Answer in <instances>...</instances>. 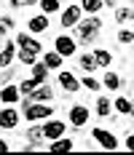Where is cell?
I'll list each match as a JSON object with an SVG mask.
<instances>
[{
  "mask_svg": "<svg viewBox=\"0 0 134 155\" xmlns=\"http://www.w3.org/2000/svg\"><path fill=\"white\" fill-rule=\"evenodd\" d=\"M115 19H118V21H129V19H134V11L132 8H118V11H115Z\"/></svg>",
  "mask_w": 134,
  "mask_h": 155,
  "instance_id": "28",
  "label": "cell"
},
{
  "mask_svg": "<svg viewBox=\"0 0 134 155\" xmlns=\"http://www.w3.org/2000/svg\"><path fill=\"white\" fill-rule=\"evenodd\" d=\"M126 147H129V150H134V134L129 137V139H126Z\"/></svg>",
  "mask_w": 134,
  "mask_h": 155,
  "instance_id": "31",
  "label": "cell"
},
{
  "mask_svg": "<svg viewBox=\"0 0 134 155\" xmlns=\"http://www.w3.org/2000/svg\"><path fill=\"white\" fill-rule=\"evenodd\" d=\"M40 8H43V14H54V11H59V0H40Z\"/></svg>",
  "mask_w": 134,
  "mask_h": 155,
  "instance_id": "23",
  "label": "cell"
},
{
  "mask_svg": "<svg viewBox=\"0 0 134 155\" xmlns=\"http://www.w3.org/2000/svg\"><path fill=\"white\" fill-rule=\"evenodd\" d=\"M8 30H14V19L3 16V19H0V38H3V35H8Z\"/></svg>",
  "mask_w": 134,
  "mask_h": 155,
  "instance_id": "26",
  "label": "cell"
},
{
  "mask_svg": "<svg viewBox=\"0 0 134 155\" xmlns=\"http://www.w3.org/2000/svg\"><path fill=\"white\" fill-rule=\"evenodd\" d=\"M5 150H8V144H5V142L0 139V153H5Z\"/></svg>",
  "mask_w": 134,
  "mask_h": 155,
  "instance_id": "32",
  "label": "cell"
},
{
  "mask_svg": "<svg viewBox=\"0 0 134 155\" xmlns=\"http://www.w3.org/2000/svg\"><path fill=\"white\" fill-rule=\"evenodd\" d=\"M16 43H19V48L32 51V54H40V51H43V48H40V43H38V40H32L30 35H19V38H16Z\"/></svg>",
  "mask_w": 134,
  "mask_h": 155,
  "instance_id": "10",
  "label": "cell"
},
{
  "mask_svg": "<svg viewBox=\"0 0 134 155\" xmlns=\"http://www.w3.org/2000/svg\"><path fill=\"white\" fill-rule=\"evenodd\" d=\"M91 137L99 142L105 150H118V139H115L110 131H105V128H94V131H91Z\"/></svg>",
  "mask_w": 134,
  "mask_h": 155,
  "instance_id": "3",
  "label": "cell"
},
{
  "mask_svg": "<svg viewBox=\"0 0 134 155\" xmlns=\"http://www.w3.org/2000/svg\"><path fill=\"white\" fill-rule=\"evenodd\" d=\"M14 54H16V46L14 43H5V48L0 51V67H8L11 59H14Z\"/></svg>",
  "mask_w": 134,
  "mask_h": 155,
  "instance_id": "14",
  "label": "cell"
},
{
  "mask_svg": "<svg viewBox=\"0 0 134 155\" xmlns=\"http://www.w3.org/2000/svg\"><path fill=\"white\" fill-rule=\"evenodd\" d=\"M118 40H121V43H132V40H134V32L132 30H121L118 32Z\"/></svg>",
  "mask_w": 134,
  "mask_h": 155,
  "instance_id": "30",
  "label": "cell"
},
{
  "mask_svg": "<svg viewBox=\"0 0 134 155\" xmlns=\"http://www.w3.org/2000/svg\"><path fill=\"white\" fill-rule=\"evenodd\" d=\"M54 48L59 51L62 56H73V54H75V40H73V38H67V35H59V38L54 40Z\"/></svg>",
  "mask_w": 134,
  "mask_h": 155,
  "instance_id": "5",
  "label": "cell"
},
{
  "mask_svg": "<svg viewBox=\"0 0 134 155\" xmlns=\"http://www.w3.org/2000/svg\"><path fill=\"white\" fill-rule=\"evenodd\" d=\"M81 86H86V88H89V91H99V88H102V86H99V80H97V78H83V80H81Z\"/></svg>",
  "mask_w": 134,
  "mask_h": 155,
  "instance_id": "27",
  "label": "cell"
},
{
  "mask_svg": "<svg viewBox=\"0 0 134 155\" xmlns=\"http://www.w3.org/2000/svg\"><path fill=\"white\" fill-rule=\"evenodd\" d=\"M46 75H48V67H46V64H32V78H35L38 83H43Z\"/></svg>",
  "mask_w": 134,
  "mask_h": 155,
  "instance_id": "19",
  "label": "cell"
},
{
  "mask_svg": "<svg viewBox=\"0 0 134 155\" xmlns=\"http://www.w3.org/2000/svg\"><path fill=\"white\" fill-rule=\"evenodd\" d=\"M94 59H97V67H107L113 56H110V54H107L105 48H97V51H94Z\"/></svg>",
  "mask_w": 134,
  "mask_h": 155,
  "instance_id": "17",
  "label": "cell"
},
{
  "mask_svg": "<svg viewBox=\"0 0 134 155\" xmlns=\"http://www.w3.org/2000/svg\"><path fill=\"white\" fill-rule=\"evenodd\" d=\"M81 8H83V11H89V14H97V11L102 8V0H83V3H81Z\"/></svg>",
  "mask_w": 134,
  "mask_h": 155,
  "instance_id": "22",
  "label": "cell"
},
{
  "mask_svg": "<svg viewBox=\"0 0 134 155\" xmlns=\"http://www.w3.org/2000/svg\"><path fill=\"white\" fill-rule=\"evenodd\" d=\"M59 83H62V88L70 91V94H75L78 88H81V80H78L73 72H59Z\"/></svg>",
  "mask_w": 134,
  "mask_h": 155,
  "instance_id": "8",
  "label": "cell"
},
{
  "mask_svg": "<svg viewBox=\"0 0 134 155\" xmlns=\"http://www.w3.org/2000/svg\"><path fill=\"white\" fill-rule=\"evenodd\" d=\"M35 88H38V80H35V78H30V80H24V83L19 86V91H22V94H32Z\"/></svg>",
  "mask_w": 134,
  "mask_h": 155,
  "instance_id": "25",
  "label": "cell"
},
{
  "mask_svg": "<svg viewBox=\"0 0 134 155\" xmlns=\"http://www.w3.org/2000/svg\"><path fill=\"white\" fill-rule=\"evenodd\" d=\"M86 120H89V110L83 107V104H78V107L70 110V123L73 126H83Z\"/></svg>",
  "mask_w": 134,
  "mask_h": 155,
  "instance_id": "9",
  "label": "cell"
},
{
  "mask_svg": "<svg viewBox=\"0 0 134 155\" xmlns=\"http://www.w3.org/2000/svg\"><path fill=\"white\" fill-rule=\"evenodd\" d=\"M99 32H102V21H99L97 16H91V19H86V21H78V40H81V43L97 40Z\"/></svg>",
  "mask_w": 134,
  "mask_h": 155,
  "instance_id": "1",
  "label": "cell"
},
{
  "mask_svg": "<svg viewBox=\"0 0 134 155\" xmlns=\"http://www.w3.org/2000/svg\"><path fill=\"white\" fill-rule=\"evenodd\" d=\"M19 59H22L24 64H35L38 54H32V51H24V48H22V51H19Z\"/></svg>",
  "mask_w": 134,
  "mask_h": 155,
  "instance_id": "29",
  "label": "cell"
},
{
  "mask_svg": "<svg viewBox=\"0 0 134 155\" xmlns=\"http://www.w3.org/2000/svg\"><path fill=\"white\" fill-rule=\"evenodd\" d=\"M30 30L32 32H46L48 30V19H46V16H32L30 19Z\"/></svg>",
  "mask_w": 134,
  "mask_h": 155,
  "instance_id": "16",
  "label": "cell"
},
{
  "mask_svg": "<svg viewBox=\"0 0 134 155\" xmlns=\"http://www.w3.org/2000/svg\"><path fill=\"white\" fill-rule=\"evenodd\" d=\"M105 86L115 91V88H118V86H121V78L115 75V72H107V75H105Z\"/></svg>",
  "mask_w": 134,
  "mask_h": 155,
  "instance_id": "24",
  "label": "cell"
},
{
  "mask_svg": "<svg viewBox=\"0 0 134 155\" xmlns=\"http://www.w3.org/2000/svg\"><path fill=\"white\" fill-rule=\"evenodd\" d=\"M81 5H67L64 8V14H62V27H75L78 21H81Z\"/></svg>",
  "mask_w": 134,
  "mask_h": 155,
  "instance_id": "4",
  "label": "cell"
},
{
  "mask_svg": "<svg viewBox=\"0 0 134 155\" xmlns=\"http://www.w3.org/2000/svg\"><path fill=\"white\" fill-rule=\"evenodd\" d=\"M62 59H64V56H62L59 51H48V54H46V67H48V70H59L62 67Z\"/></svg>",
  "mask_w": 134,
  "mask_h": 155,
  "instance_id": "12",
  "label": "cell"
},
{
  "mask_svg": "<svg viewBox=\"0 0 134 155\" xmlns=\"http://www.w3.org/2000/svg\"><path fill=\"white\" fill-rule=\"evenodd\" d=\"M102 3H107V5H115V0H102Z\"/></svg>",
  "mask_w": 134,
  "mask_h": 155,
  "instance_id": "33",
  "label": "cell"
},
{
  "mask_svg": "<svg viewBox=\"0 0 134 155\" xmlns=\"http://www.w3.org/2000/svg\"><path fill=\"white\" fill-rule=\"evenodd\" d=\"M81 67H83L86 72H94V70H97V59H94V54H83V56H81Z\"/></svg>",
  "mask_w": 134,
  "mask_h": 155,
  "instance_id": "18",
  "label": "cell"
},
{
  "mask_svg": "<svg viewBox=\"0 0 134 155\" xmlns=\"http://www.w3.org/2000/svg\"><path fill=\"white\" fill-rule=\"evenodd\" d=\"M19 96H22V91H19L16 86H5V88L0 91V99H3L5 104H16V102H19Z\"/></svg>",
  "mask_w": 134,
  "mask_h": 155,
  "instance_id": "11",
  "label": "cell"
},
{
  "mask_svg": "<svg viewBox=\"0 0 134 155\" xmlns=\"http://www.w3.org/2000/svg\"><path fill=\"white\" fill-rule=\"evenodd\" d=\"M30 96H32V102H48V99H54V91H51L48 86H40V88H35Z\"/></svg>",
  "mask_w": 134,
  "mask_h": 155,
  "instance_id": "13",
  "label": "cell"
},
{
  "mask_svg": "<svg viewBox=\"0 0 134 155\" xmlns=\"http://www.w3.org/2000/svg\"><path fill=\"white\" fill-rule=\"evenodd\" d=\"M75 144H73V139H54L51 142V153H70Z\"/></svg>",
  "mask_w": 134,
  "mask_h": 155,
  "instance_id": "15",
  "label": "cell"
},
{
  "mask_svg": "<svg viewBox=\"0 0 134 155\" xmlns=\"http://www.w3.org/2000/svg\"><path fill=\"white\" fill-rule=\"evenodd\" d=\"M115 110L123 112V115H132V102H129V99H123V96H118V99H115Z\"/></svg>",
  "mask_w": 134,
  "mask_h": 155,
  "instance_id": "21",
  "label": "cell"
},
{
  "mask_svg": "<svg viewBox=\"0 0 134 155\" xmlns=\"http://www.w3.org/2000/svg\"><path fill=\"white\" fill-rule=\"evenodd\" d=\"M97 115H99V118H107V115H110V102H107L105 96L97 99Z\"/></svg>",
  "mask_w": 134,
  "mask_h": 155,
  "instance_id": "20",
  "label": "cell"
},
{
  "mask_svg": "<svg viewBox=\"0 0 134 155\" xmlns=\"http://www.w3.org/2000/svg\"><path fill=\"white\" fill-rule=\"evenodd\" d=\"M62 134H64V123L62 120H48L43 126V137H48V139H59Z\"/></svg>",
  "mask_w": 134,
  "mask_h": 155,
  "instance_id": "7",
  "label": "cell"
},
{
  "mask_svg": "<svg viewBox=\"0 0 134 155\" xmlns=\"http://www.w3.org/2000/svg\"><path fill=\"white\" fill-rule=\"evenodd\" d=\"M132 115H134V104H132Z\"/></svg>",
  "mask_w": 134,
  "mask_h": 155,
  "instance_id": "34",
  "label": "cell"
},
{
  "mask_svg": "<svg viewBox=\"0 0 134 155\" xmlns=\"http://www.w3.org/2000/svg\"><path fill=\"white\" fill-rule=\"evenodd\" d=\"M16 123H19V115L14 107L0 110V128H16Z\"/></svg>",
  "mask_w": 134,
  "mask_h": 155,
  "instance_id": "6",
  "label": "cell"
},
{
  "mask_svg": "<svg viewBox=\"0 0 134 155\" xmlns=\"http://www.w3.org/2000/svg\"><path fill=\"white\" fill-rule=\"evenodd\" d=\"M48 115H54V110L46 107V104H35V102H30V104L24 107V118H27L30 123H35V120H46Z\"/></svg>",
  "mask_w": 134,
  "mask_h": 155,
  "instance_id": "2",
  "label": "cell"
}]
</instances>
